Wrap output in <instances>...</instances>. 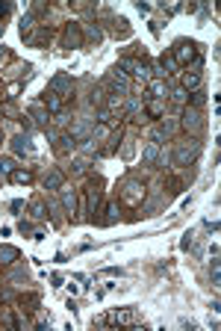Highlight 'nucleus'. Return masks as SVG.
<instances>
[{"instance_id": "obj_1", "label": "nucleus", "mask_w": 221, "mask_h": 331, "mask_svg": "<svg viewBox=\"0 0 221 331\" xmlns=\"http://www.w3.org/2000/svg\"><path fill=\"white\" fill-rule=\"evenodd\" d=\"M198 157H201V142L195 139V136H186V139H180L177 145H174V154H171L174 166H192V163H195Z\"/></svg>"}, {"instance_id": "obj_2", "label": "nucleus", "mask_w": 221, "mask_h": 331, "mask_svg": "<svg viewBox=\"0 0 221 331\" xmlns=\"http://www.w3.org/2000/svg\"><path fill=\"white\" fill-rule=\"evenodd\" d=\"M48 92H53L59 101H65V98H71V92H74V80H71L68 74H53L51 83H48Z\"/></svg>"}, {"instance_id": "obj_3", "label": "nucleus", "mask_w": 221, "mask_h": 331, "mask_svg": "<svg viewBox=\"0 0 221 331\" xmlns=\"http://www.w3.org/2000/svg\"><path fill=\"white\" fill-rule=\"evenodd\" d=\"M198 48L201 45H195V42H186V39H180L177 45H174V62L177 65H186V62H192V59H198Z\"/></svg>"}, {"instance_id": "obj_4", "label": "nucleus", "mask_w": 221, "mask_h": 331, "mask_svg": "<svg viewBox=\"0 0 221 331\" xmlns=\"http://www.w3.org/2000/svg\"><path fill=\"white\" fill-rule=\"evenodd\" d=\"M183 127H186V133L189 136H195L198 139V133L204 130V116H201V109H195V106H186L183 109Z\"/></svg>"}, {"instance_id": "obj_5", "label": "nucleus", "mask_w": 221, "mask_h": 331, "mask_svg": "<svg viewBox=\"0 0 221 331\" xmlns=\"http://www.w3.org/2000/svg\"><path fill=\"white\" fill-rule=\"evenodd\" d=\"M121 198H124V204H130V207L142 204V198H145V183H142V180H127L124 190H121Z\"/></svg>"}, {"instance_id": "obj_6", "label": "nucleus", "mask_w": 221, "mask_h": 331, "mask_svg": "<svg viewBox=\"0 0 221 331\" xmlns=\"http://www.w3.org/2000/svg\"><path fill=\"white\" fill-rule=\"evenodd\" d=\"M109 89H112V95H130V80H127V74L115 65V68L109 71Z\"/></svg>"}, {"instance_id": "obj_7", "label": "nucleus", "mask_w": 221, "mask_h": 331, "mask_svg": "<svg viewBox=\"0 0 221 331\" xmlns=\"http://www.w3.org/2000/svg\"><path fill=\"white\" fill-rule=\"evenodd\" d=\"M92 124H95V119H77V122H74V127H71V139L74 142H89L92 139Z\"/></svg>"}, {"instance_id": "obj_8", "label": "nucleus", "mask_w": 221, "mask_h": 331, "mask_svg": "<svg viewBox=\"0 0 221 331\" xmlns=\"http://www.w3.org/2000/svg\"><path fill=\"white\" fill-rule=\"evenodd\" d=\"M101 322H103V325H133V322H136V314H133L130 308H124V311H112V314H106Z\"/></svg>"}, {"instance_id": "obj_9", "label": "nucleus", "mask_w": 221, "mask_h": 331, "mask_svg": "<svg viewBox=\"0 0 221 331\" xmlns=\"http://www.w3.org/2000/svg\"><path fill=\"white\" fill-rule=\"evenodd\" d=\"M118 68L130 71L136 80H148V68H145V62H139V59H130V56H127V59H121L118 62Z\"/></svg>"}, {"instance_id": "obj_10", "label": "nucleus", "mask_w": 221, "mask_h": 331, "mask_svg": "<svg viewBox=\"0 0 221 331\" xmlns=\"http://www.w3.org/2000/svg\"><path fill=\"white\" fill-rule=\"evenodd\" d=\"M85 198H89V213L95 219V213H101V190H98V183H89L85 187Z\"/></svg>"}, {"instance_id": "obj_11", "label": "nucleus", "mask_w": 221, "mask_h": 331, "mask_svg": "<svg viewBox=\"0 0 221 331\" xmlns=\"http://www.w3.org/2000/svg\"><path fill=\"white\" fill-rule=\"evenodd\" d=\"M83 45V33H80V24H74L71 21L68 27H65V48H80Z\"/></svg>"}, {"instance_id": "obj_12", "label": "nucleus", "mask_w": 221, "mask_h": 331, "mask_svg": "<svg viewBox=\"0 0 221 331\" xmlns=\"http://www.w3.org/2000/svg\"><path fill=\"white\" fill-rule=\"evenodd\" d=\"M27 42H30L33 48H41V45H48V42H51V27H45V24H41L35 33L27 35Z\"/></svg>"}, {"instance_id": "obj_13", "label": "nucleus", "mask_w": 221, "mask_h": 331, "mask_svg": "<svg viewBox=\"0 0 221 331\" xmlns=\"http://www.w3.org/2000/svg\"><path fill=\"white\" fill-rule=\"evenodd\" d=\"M12 151L15 154H33V142H30V136H24V133H18L15 139H12Z\"/></svg>"}, {"instance_id": "obj_14", "label": "nucleus", "mask_w": 221, "mask_h": 331, "mask_svg": "<svg viewBox=\"0 0 221 331\" xmlns=\"http://www.w3.org/2000/svg\"><path fill=\"white\" fill-rule=\"evenodd\" d=\"M30 119H33L38 127H48V119H51V113L45 109V104H33V106H30Z\"/></svg>"}, {"instance_id": "obj_15", "label": "nucleus", "mask_w": 221, "mask_h": 331, "mask_svg": "<svg viewBox=\"0 0 221 331\" xmlns=\"http://www.w3.org/2000/svg\"><path fill=\"white\" fill-rule=\"evenodd\" d=\"M183 92H198L201 89V71H189V74H183Z\"/></svg>"}, {"instance_id": "obj_16", "label": "nucleus", "mask_w": 221, "mask_h": 331, "mask_svg": "<svg viewBox=\"0 0 221 331\" xmlns=\"http://www.w3.org/2000/svg\"><path fill=\"white\" fill-rule=\"evenodd\" d=\"M59 192H62V204L71 213V219H77V192L74 190H59Z\"/></svg>"}, {"instance_id": "obj_17", "label": "nucleus", "mask_w": 221, "mask_h": 331, "mask_svg": "<svg viewBox=\"0 0 221 331\" xmlns=\"http://www.w3.org/2000/svg\"><path fill=\"white\" fill-rule=\"evenodd\" d=\"M62 183H65V174L59 172V169L48 172V177H45V190H62Z\"/></svg>"}, {"instance_id": "obj_18", "label": "nucleus", "mask_w": 221, "mask_h": 331, "mask_svg": "<svg viewBox=\"0 0 221 331\" xmlns=\"http://www.w3.org/2000/svg\"><path fill=\"white\" fill-rule=\"evenodd\" d=\"M148 95H151L153 101L165 98V95H168V86H165V80H151V83H148Z\"/></svg>"}, {"instance_id": "obj_19", "label": "nucleus", "mask_w": 221, "mask_h": 331, "mask_svg": "<svg viewBox=\"0 0 221 331\" xmlns=\"http://www.w3.org/2000/svg\"><path fill=\"white\" fill-rule=\"evenodd\" d=\"M156 160H159V145H156V142H148L145 151H142V163H145V166H153Z\"/></svg>"}, {"instance_id": "obj_20", "label": "nucleus", "mask_w": 221, "mask_h": 331, "mask_svg": "<svg viewBox=\"0 0 221 331\" xmlns=\"http://www.w3.org/2000/svg\"><path fill=\"white\" fill-rule=\"evenodd\" d=\"M109 24H112V30L118 39H127L130 35V24H127V18H109Z\"/></svg>"}, {"instance_id": "obj_21", "label": "nucleus", "mask_w": 221, "mask_h": 331, "mask_svg": "<svg viewBox=\"0 0 221 331\" xmlns=\"http://www.w3.org/2000/svg\"><path fill=\"white\" fill-rule=\"evenodd\" d=\"M45 106H48V113H53V116L62 113V101H59L53 92H45Z\"/></svg>"}, {"instance_id": "obj_22", "label": "nucleus", "mask_w": 221, "mask_h": 331, "mask_svg": "<svg viewBox=\"0 0 221 331\" xmlns=\"http://www.w3.org/2000/svg\"><path fill=\"white\" fill-rule=\"evenodd\" d=\"M18 261V248L15 245H0V263H15Z\"/></svg>"}, {"instance_id": "obj_23", "label": "nucleus", "mask_w": 221, "mask_h": 331, "mask_svg": "<svg viewBox=\"0 0 221 331\" xmlns=\"http://www.w3.org/2000/svg\"><path fill=\"white\" fill-rule=\"evenodd\" d=\"M74 145H77V142L71 139L68 133H65V136H56V145H53V148H56L59 154H68V151H71V148H74Z\"/></svg>"}, {"instance_id": "obj_24", "label": "nucleus", "mask_w": 221, "mask_h": 331, "mask_svg": "<svg viewBox=\"0 0 221 331\" xmlns=\"http://www.w3.org/2000/svg\"><path fill=\"white\" fill-rule=\"evenodd\" d=\"M159 68H162V74H165V77H168L171 71L177 68V62H174V56H171V53H162V59H159Z\"/></svg>"}, {"instance_id": "obj_25", "label": "nucleus", "mask_w": 221, "mask_h": 331, "mask_svg": "<svg viewBox=\"0 0 221 331\" xmlns=\"http://www.w3.org/2000/svg\"><path fill=\"white\" fill-rule=\"evenodd\" d=\"M30 213H33V219H35V222H41V219L48 216V210H45V204H41V198H35L33 204H30Z\"/></svg>"}, {"instance_id": "obj_26", "label": "nucleus", "mask_w": 221, "mask_h": 331, "mask_svg": "<svg viewBox=\"0 0 221 331\" xmlns=\"http://www.w3.org/2000/svg\"><path fill=\"white\" fill-rule=\"evenodd\" d=\"M9 180H12V183H30V180H33V174L24 172V169H15V172L9 174Z\"/></svg>"}, {"instance_id": "obj_27", "label": "nucleus", "mask_w": 221, "mask_h": 331, "mask_svg": "<svg viewBox=\"0 0 221 331\" xmlns=\"http://www.w3.org/2000/svg\"><path fill=\"white\" fill-rule=\"evenodd\" d=\"M33 27H35V18L33 15H24V18H21V35H24V39L33 33Z\"/></svg>"}, {"instance_id": "obj_28", "label": "nucleus", "mask_w": 221, "mask_h": 331, "mask_svg": "<svg viewBox=\"0 0 221 331\" xmlns=\"http://www.w3.org/2000/svg\"><path fill=\"white\" fill-rule=\"evenodd\" d=\"M145 113H148L151 119H162V113H165V106L159 104V101H151V104H148V109H145Z\"/></svg>"}, {"instance_id": "obj_29", "label": "nucleus", "mask_w": 221, "mask_h": 331, "mask_svg": "<svg viewBox=\"0 0 221 331\" xmlns=\"http://www.w3.org/2000/svg\"><path fill=\"white\" fill-rule=\"evenodd\" d=\"M115 219H118V204H115V201H112V204H109V207H106V219H103V225H112V222H115Z\"/></svg>"}, {"instance_id": "obj_30", "label": "nucleus", "mask_w": 221, "mask_h": 331, "mask_svg": "<svg viewBox=\"0 0 221 331\" xmlns=\"http://www.w3.org/2000/svg\"><path fill=\"white\" fill-rule=\"evenodd\" d=\"M85 35H89V39H92V42H101V39H103L101 27H98V24H95V21H92V24H89V30H85Z\"/></svg>"}, {"instance_id": "obj_31", "label": "nucleus", "mask_w": 221, "mask_h": 331, "mask_svg": "<svg viewBox=\"0 0 221 331\" xmlns=\"http://www.w3.org/2000/svg\"><path fill=\"white\" fill-rule=\"evenodd\" d=\"M103 95H106L103 89H92V95H89V101H92V104H95V106H103Z\"/></svg>"}, {"instance_id": "obj_32", "label": "nucleus", "mask_w": 221, "mask_h": 331, "mask_svg": "<svg viewBox=\"0 0 221 331\" xmlns=\"http://www.w3.org/2000/svg\"><path fill=\"white\" fill-rule=\"evenodd\" d=\"M139 109H142V104H139L136 98H130V104H127V116H130V119H136Z\"/></svg>"}, {"instance_id": "obj_33", "label": "nucleus", "mask_w": 221, "mask_h": 331, "mask_svg": "<svg viewBox=\"0 0 221 331\" xmlns=\"http://www.w3.org/2000/svg\"><path fill=\"white\" fill-rule=\"evenodd\" d=\"M15 172V163L12 160H0V174H12Z\"/></svg>"}, {"instance_id": "obj_34", "label": "nucleus", "mask_w": 221, "mask_h": 331, "mask_svg": "<svg viewBox=\"0 0 221 331\" xmlns=\"http://www.w3.org/2000/svg\"><path fill=\"white\" fill-rule=\"evenodd\" d=\"M85 166H89V157H77V160H74V172H77V174L85 172Z\"/></svg>"}, {"instance_id": "obj_35", "label": "nucleus", "mask_w": 221, "mask_h": 331, "mask_svg": "<svg viewBox=\"0 0 221 331\" xmlns=\"http://www.w3.org/2000/svg\"><path fill=\"white\" fill-rule=\"evenodd\" d=\"M171 98H174V101H177V104H186V92H183V89H174V92H171Z\"/></svg>"}, {"instance_id": "obj_36", "label": "nucleus", "mask_w": 221, "mask_h": 331, "mask_svg": "<svg viewBox=\"0 0 221 331\" xmlns=\"http://www.w3.org/2000/svg\"><path fill=\"white\" fill-rule=\"evenodd\" d=\"M204 101H206V95H204V92H201V89H198V92H195V98H192V106L198 109V106L204 104Z\"/></svg>"}, {"instance_id": "obj_37", "label": "nucleus", "mask_w": 221, "mask_h": 331, "mask_svg": "<svg viewBox=\"0 0 221 331\" xmlns=\"http://www.w3.org/2000/svg\"><path fill=\"white\" fill-rule=\"evenodd\" d=\"M6 12H12V6L9 3H0V15H6Z\"/></svg>"}, {"instance_id": "obj_38", "label": "nucleus", "mask_w": 221, "mask_h": 331, "mask_svg": "<svg viewBox=\"0 0 221 331\" xmlns=\"http://www.w3.org/2000/svg\"><path fill=\"white\" fill-rule=\"evenodd\" d=\"M6 56H9V51H6V48H3V45H0V62H3V59H6Z\"/></svg>"}, {"instance_id": "obj_39", "label": "nucleus", "mask_w": 221, "mask_h": 331, "mask_svg": "<svg viewBox=\"0 0 221 331\" xmlns=\"http://www.w3.org/2000/svg\"><path fill=\"white\" fill-rule=\"evenodd\" d=\"M0 139H3V136H0Z\"/></svg>"}]
</instances>
